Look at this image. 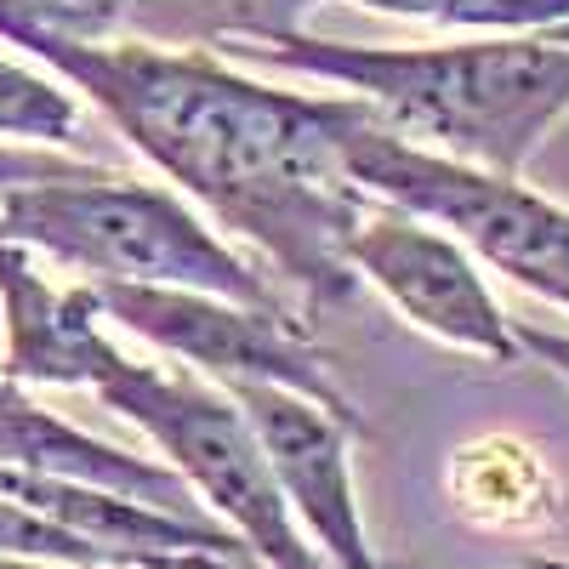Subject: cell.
<instances>
[{
  "mask_svg": "<svg viewBox=\"0 0 569 569\" xmlns=\"http://www.w3.org/2000/svg\"><path fill=\"white\" fill-rule=\"evenodd\" d=\"M7 40L86 91L137 154L251 240L313 308L359 291L348 240L376 194L337 154L348 98L262 86L217 58V46L80 40L58 29H12Z\"/></svg>",
  "mask_w": 569,
  "mask_h": 569,
  "instance_id": "cell-1",
  "label": "cell"
},
{
  "mask_svg": "<svg viewBox=\"0 0 569 569\" xmlns=\"http://www.w3.org/2000/svg\"><path fill=\"white\" fill-rule=\"evenodd\" d=\"M222 58L342 86L382 126L445 160L518 177L569 114V46L547 34H472L445 46H342L308 29L222 40Z\"/></svg>",
  "mask_w": 569,
  "mask_h": 569,
  "instance_id": "cell-2",
  "label": "cell"
},
{
  "mask_svg": "<svg viewBox=\"0 0 569 569\" xmlns=\"http://www.w3.org/2000/svg\"><path fill=\"white\" fill-rule=\"evenodd\" d=\"M0 233L58 257L63 268H80L86 279L182 284V291H211L291 313L257 273V262L233 251L222 233H211V222L188 211L171 188L131 182L103 166L0 188Z\"/></svg>",
  "mask_w": 569,
  "mask_h": 569,
  "instance_id": "cell-3",
  "label": "cell"
},
{
  "mask_svg": "<svg viewBox=\"0 0 569 569\" xmlns=\"http://www.w3.org/2000/svg\"><path fill=\"white\" fill-rule=\"evenodd\" d=\"M91 393L149 433L166 467L194 490V501L228 536H240L257 569H330L319 547L302 541V525L273 479L246 410L217 382H200L188 370H154L120 353L91 382Z\"/></svg>",
  "mask_w": 569,
  "mask_h": 569,
  "instance_id": "cell-4",
  "label": "cell"
},
{
  "mask_svg": "<svg viewBox=\"0 0 569 569\" xmlns=\"http://www.w3.org/2000/svg\"><path fill=\"white\" fill-rule=\"evenodd\" d=\"M91 297L103 302L109 319L137 330L142 342L166 348L188 370H206L217 388L273 382V388H291L325 405L359 439L370 433V421L342 393L337 376H330V359L308 342L297 313L251 308L233 297H211V291H182V284H126V279H91Z\"/></svg>",
  "mask_w": 569,
  "mask_h": 569,
  "instance_id": "cell-5",
  "label": "cell"
},
{
  "mask_svg": "<svg viewBox=\"0 0 569 569\" xmlns=\"http://www.w3.org/2000/svg\"><path fill=\"white\" fill-rule=\"evenodd\" d=\"M348 268H353V279L376 284L427 337H439L461 353H479L490 365L518 359L512 319L490 297L479 257L427 217L376 200L348 240Z\"/></svg>",
  "mask_w": 569,
  "mask_h": 569,
  "instance_id": "cell-6",
  "label": "cell"
},
{
  "mask_svg": "<svg viewBox=\"0 0 569 569\" xmlns=\"http://www.w3.org/2000/svg\"><path fill=\"white\" fill-rule=\"evenodd\" d=\"M233 405L246 410L251 433L273 467V479L291 501L297 525L319 547L330 569H382L365 518H359V490H353V427L337 421L325 405L273 388V382H233L222 388Z\"/></svg>",
  "mask_w": 569,
  "mask_h": 569,
  "instance_id": "cell-7",
  "label": "cell"
},
{
  "mask_svg": "<svg viewBox=\"0 0 569 569\" xmlns=\"http://www.w3.org/2000/svg\"><path fill=\"white\" fill-rule=\"evenodd\" d=\"M0 319H7V353L0 376L12 388H91L120 359V348L103 337V302L91 284H52L29 246L0 233Z\"/></svg>",
  "mask_w": 569,
  "mask_h": 569,
  "instance_id": "cell-8",
  "label": "cell"
},
{
  "mask_svg": "<svg viewBox=\"0 0 569 569\" xmlns=\"http://www.w3.org/2000/svg\"><path fill=\"white\" fill-rule=\"evenodd\" d=\"M445 496L472 530L490 536H541L563 518V490L536 445L512 433H485L450 450Z\"/></svg>",
  "mask_w": 569,
  "mask_h": 569,
  "instance_id": "cell-9",
  "label": "cell"
},
{
  "mask_svg": "<svg viewBox=\"0 0 569 569\" xmlns=\"http://www.w3.org/2000/svg\"><path fill=\"white\" fill-rule=\"evenodd\" d=\"M0 131L23 137V142H46V149H74L80 142V103L58 80L0 58Z\"/></svg>",
  "mask_w": 569,
  "mask_h": 569,
  "instance_id": "cell-10",
  "label": "cell"
},
{
  "mask_svg": "<svg viewBox=\"0 0 569 569\" xmlns=\"http://www.w3.org/2000/svg\"><path fill=\"white\" fill-rule=\"evenodd\" d=\"M86 160L74 154H46V149H0V188H23V182H52L80 171Z\"/></svg>",
  "mask_w": 569,
  "mask_h": 569,
  "instance_id": "cell-11",
  "label": "cell"
},
{
  "mask_svg": "<svg viewBox=\"0 0 569 569\" xmlns=\"http://www.w3.org/2000/svg\"><path fill=\"white\" fill-rule=\"evenodd\" d=\"M512 342H518V353H530V359H541L552 376H563L569 382V330H541V325H512Z\"/></svg>",
  "mask_w": 569,
  "mask_h": 569,
  "instance_id": "cell-12",
  "label": "cell"
},
{
  "mask_svg": "<svg viewBox=\"0 0 569 569\" xmlns=\"http://www.w3.org/2000/svg\"><path fill=\"white\" fill-rule=\"evenodd\" d=\"M0 569H109V563H52V558H18V552H0Z\"/></svg>",
  "mask_w": 569,
  "mask_h": 569,
  "instance_id": "cell-13",
  "label": "cell"
},
{
  "mask_svg": "<svg viewBox=\"0 0 569 569\" xmlns=\"http://www.w3.org/2000/svg\"><path fill=\"white\" fill-rule=\"evenodd\" d=\"M23 472H29V467H12V461H0V496H12V490L23 485ZM12 501H18V496H12Z\"/></svg>",
  "mask_w": 569,
  "mask_h": 569,
  "instance_id": "cell-14",
  "label": "cell"
},
{
  "mask_svg": "<svg viewBox=\"0 0 569 569\" xmlns=\"http://www.w3.org/2000/svg\"><path fill=\"white\" fill-rule=\"evenodd\" d=\"M18 399H29V393H23V388H12L7 376H0V410H7V405H18Z\"/></svg>",
  "mask_w": 569,
  "mask_h": 569,
  "instance_id": "cell-15",
  "label": "cell"
},
{
  "mask_svg": "<svg viewBox=\"0 0 569 569\" xmlns=\"http://www.w3.org/2000/svg\"><path fill=\"white\" fill-rule=\"evenodd\" d=\"M547 40H558V46H569V23H558V29H547Z\"/></svg>",
  "mask_w": 569,
  "mask_h": 569,
  "instance_id": "cell-16",
  "label": "cell"
},
{
  "mask_svg": "<svg viewBox=\"0 0 569 569\" xmlns=\"http://www.w3.org/2000/svg\"><path fill=\"white\" fill-rule=\"evenodd\" d=\"M530 569H569V563H552V558H536Z\"/></svg>",
  "mask_w": 569,
  "mask_h": 569,
  "instance_id": "cell-17",
  "label": "cell"
}]
</instances>
